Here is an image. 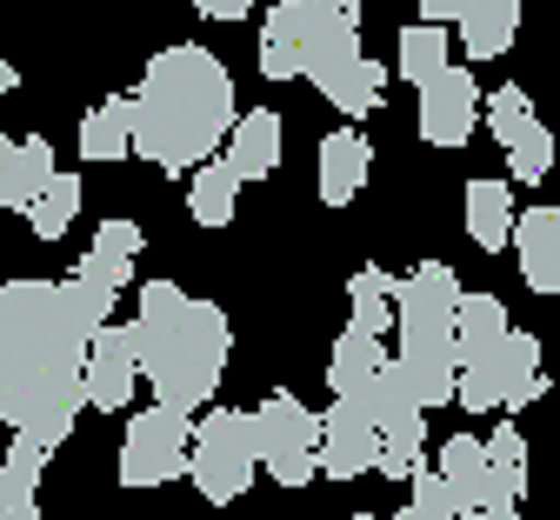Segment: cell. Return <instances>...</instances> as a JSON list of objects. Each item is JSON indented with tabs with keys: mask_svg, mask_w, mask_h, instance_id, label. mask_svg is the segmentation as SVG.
Segmentation results:
<instances>
[{
	"mask_svg": "<svg viewBox=\"0 0 560 520\" xmlns=\"http://www.w3.org/2000/svg\"><path fill=\"white\" fill-rule=\"evenodd\" d=\"M74 213H81V181L74 174H54V187L27 207V228H34V241H60Z\"/></svg>",
	"mask_w": 560,
	"mask_h": 520,
	"instance_id": "obj_30",
	"label": "cell"
},
{
	"mask_svg": "<svg viewBox=\"0 0 560 520\" xmlns=\"http://www.w3.org/2000/svg\"><path fill=\"white\" fill-rule=\"evenodd\" d=\"M368 174H374L368 134H361V127H334V134L320 140V200H327V207H347V200L368 187Z\"/></svg>",
	"mask_w": 560,
	"mask_h": 520,
	"instance_id": "obj_14",
	"label": "cell"
},
{
	"mask_svg": "<svg viewBox=\"0 0 560 520\" xmlns=\"http://www.w3.org/2000/svg\"><path fill=\"white\" fill-rule=\"evenodd\" d=\"M501 388H508V401L501 407H527V401H540L547 394V374H540V340L534 334H508V354H501Z\"/></svg>",
	"mask_w": 560,
	"mask_h": 520,
	"instance_id": "obj_27",
	"label": "cell"
},
{
	"mask_svg": "<svg viewBox=\"0 0 560 520\" xmlns=\"http://www.w3.org/2000/svg\"><path fill=\"white\" fill-rule=\"evenodd\" d=\"M514 261L534 293H560V207H527L514 220Z\"/></svg>",
	"mask_w": 560,
	"mask_h": 520,
	"instance_id": "obj_13",
	"label": "cell"
},
{
	"mask_svg": "<svg viewBox=\"0 0 560 520\" xmlns=\"http://www.w3.org/2000/svg\"><path fill=\"white\" fill-rule=\"evenodd\" d=\"M54 448H40L34 434H14L8 467H0V520H40V467Z\"/></svg>",
	"mask_w": 560,
	"mask_h": 520,
	"instance_id": "obj_17",
	"label": "cell"
},
{
	"mask_svg": "<svg viewBox=\"0 0 560 520\" xmlns=\"http://www.w3.org/2000/svg\"><path fill=\"white\" fill-rule=\"evenodd\" d=\"M394 334H400V367L420 394V407L460 401V280L447 261H420L394 287Z\"/></svg>",
	"mask_w": 560,
	"mask_h": 520,
	"instance_id": "obj_4",
	"label": "cell"
},
{
	"mask_svg": "<svg viewBox=\"0 0 560 520\" xmlns=\"http://www.w3.org/2000/svg\"><path fill=\"white\" fill-rule=\"evenodd\" d=\"M260 434H254V414H234V407H214L194 420V454H187V474L200 487V500H241L260 474Z\"/></svg>",
	"mask_w": 560,
	"mask_h": 520,
	"instance_id": "obj_5",
	"label": "cell"
},
{
	"mask_svg": "<svg viewBox=\"0 0 560 520\" xmlns=\"http://www.w3.org/2000/svg\"><path fill=\"white\" fill-rule=\"evenodd\" d=\"M254 434H260V461L280 487H307L314 474H327L320 467V420L294 394H267L254 407Z\"/></svg>",
	"mask_w": 560,
	"mask_h": 520,
	"instance_id": "obj_8",
	"label": "cell"
},
{
	"mask_svg": "<svg viewBox=\"0 0 560 520\" xmlns=\"http://www.w3.org/2000/svg\"><path fill=\"white\" fill-rule=\"evenodd\" d=\"M361 60V0H307V81L334 101Z\"/></svg>",
	"mask_w": 560,
	"mask_h": 520,
	"instance_id": "obj_9",
	"label": "cell"
},
{
	"mask_svg": "<svg viewBox=\"0 0 560 520\" xmlns=\"http://www.w3.org/2000/svg\"><path fill=\"white\" fill-rule=\"evenodd\" d=\"M514 187L508 181H467V234L474 247H514Z\"/></svg>",
	"mask_w": 560,
	"mask_h": 520,
	"instance_id": "obj_21",
	"label": "cell"
},
{
	"mask_svg": "<svg viewBox=\"0 0 560 520\" xmlns=\"http://www.w3.org/2000/svg\"><path fill=\"white\" fill-rule=\"evenodd\" d=\"M381 367H387L381 334H368V327L347 321V334L334 340V360H327V388H334V394H361V388L381 374Z\"/></svg>",
	"mask_w": 560,
	"mask_h": 520,
	"instance_id": "obj_22",
	"label": "cell"
},
{
	"mask_svg": "<svg viewBox=\"0 0 560 520\" xmlns=\"http://www.w3.org/2000/svg\"><path fill=\"white\" fill-rule=\"evenodd\" d=\"M194 454V414L187 407H140L127 420V448H120V487H167L174 474H187Z\"/></svg>",
	"mask_w": 560,
	"mask_h": 520,
	"instance_id": "obj_7",
	"label": "cell"
},
{
	"mask_svg": "<svg viewBox=\"0 0 560 520\" xmlns=\"http://www.w3.org/2000/svg\"><path fill=\"white\" fill-rule=\"evenodd\" d=\"M441 474H447L460 513H474V507L487 500V440H474V434H447V440H441Z\"/></svg>",
	"mask_w": 560,
	"mask_h": 520,
	"instance_id": "obj_26",
	"label": "cell"
},
{
	"mask_svg": "<svg viewBox=\"0 0 560 520\" xmlns=\"http://www.w3.org/2000/svg\"><path fill=\"white\" fill-rule=\"evenodd\" d=\"M101 321L81 308L74 280H8L0 287V420L60 448L88 407V354Z\"/></svg>",
	"mask_w": 560,
	"mask_h": 520,
	"instance_id": "obj_1",
	"label": "cell"
},
{
	"mask_svg": "<svg viewBox=\"0 0 560 520\" xmlns=\"http://www.w3.org/2000/svg\"><path fill=\"white\" fill-rule=\"evenodd\" d=\"M81 154L88 161L133 154V94H107L101 107H88V120H81Z\"/></svg>",
	"mask_w": 560,
	"mask_h": 520,
	"instance_id": "obj_24",
	"label": "cell"
},
{
	"mask_svg": "<svg viewBox=\"0 0 560 520\" xmlns=\"http://www.w3.org/2000/svg\"><path fill=\"white\" fill-rule=\"evenodd\" d=\"M133 340H140V374H148L154 401L167 407H207L228 374L234 327L214 301H194L174 280H148L133 308Z\"/></svg>",
	"mask_w": 560,
	"mask_h": 520,
	"instance_id": "obj_3",
	"label": "cell"
},
{
	"mask_svg": "<svg viewBox=\"0 0 560 520\" xmlns=\"http://www.w3.org/2000/svg\"><path fill=\"white\" fill-rule=\"evenodd\" d=\"M454 27H460L467 60H494V54H508L514 34H521V0H467Z\"/></svg>",
	"mask_w": 560,
	"mask_h": 520,
	"instance_id": "obj_19",
	"label": "cell"
},
{
	"mask_svg": "<svg viewBox=\"0 0 560 520\" xmlns=\"http://www.w3.org/2000/svg\"><path fill=\"white\" fill-rule=\"evenodd\" d=\"M133 381H148L140 374V340H133V321H107L94 334V354H88V407H107L120 414L133 401Z\"/></svg>",
	"mask_w": 560,
	"mask_h": 520,
	"instance_id": "obj_12",
	"label": "cell"
},
{
	"mask_svg": "<svg viewBox=\"0 0 560 520\" xmlns=\"http://www.w3.org/2000/svg\"><path fill=\"white\" fill-rule=\"evenodd\" d=\"M194 8H200L207 21H247V14H254V0H194Z\"/></svg>",
	"mask_w": 560,
	"mask_h": 520,
	"instance_id": "obj_34",
	"label": "cell"
},
{
	"mask_svg": "<svg viewBox=\"0 0 560 520\" xmlns=\"http://www.w3.org/2000/svg\"><path fill=\"white\" fill-rule=\"evenodd\" d=\"M508 167H514V181H547V167H553V134L540 127V120H527L514 140H508Z\"/></svg>",
	"mask_w": 560,
	"mask_h": 520,
	"instance_id": "obj_31",
	"label": "cell"
},
{
	"mask_svg": "<svg viewBox=\"0 0 560 520\" xmlns=\"http://www.w3.org/2000/svg\"><path fill=\"white\" fill-rule=\"evenodd\" d=\"M54 187V147L47 140H8V147H0V207H34L40 194Z\"/></svg>",
	"mask_w": 560,
	"mask_h": 520,
	"instance_id": "obj_16",
	"label": "cell"
},
{
	"mask_svg": "<svg viewBox=\"0 0 560 520\" xmlns=\"http://www.w3.org/2000/svg\"><path fill=\"white\" fill-rule=\"evenodd\" d=\"M394 274L387 267H361L354 280H347V301H354V327H368V334H381L387 340V321H394Z\"/></svg>",
	"mask_w": 560,
	"mask_h": 520,
	"instance_id": "obj_28",
	"label": "cell"
},
{
	"mask_svg": "<svg viewBox=\"0 0 560 520\" xmlns=\"http://www.w3.org/2000/svg\"><path fill=\"white\" fill-rule=\"evenodd\" d=\"M221 154H228V167H234L241 181H267V174L280 167V114H267V107L241 114Z\"/></svg>",
	"mask_w": 560,
	"mask_h": 520,
	"instance_id": "obj_18",
	"label": "cell"
},
{
	"mask_svg": "<svg viewBox=\"0 0 560 520\" xmlns=\"http://www.w3.org/2000/svg\"><path fill=\"white\" fill-rule=\"evenodd\" d=\"M508 301L501 293H460V407L494 414L508 401L501 388V354H508Z\"/></svg>",
	"mask_w": 560,
	"mask_h": 520,
	"instance_id": "obj_6",
	"label": "cell"
},
{
	"mask_svg": "<svg viewBox=\"0 0 560 520\" xmlns=\"http://www.w3.org/2000/svg\"><path fill=\"white\" fill-rule=\"evenodd\" d=\"M534 120V107H527V88H494V101H487V127H494V140L508 147L521 127Z\"/></svg>",
	"mask_w": 560,
	"mask_h": 520,
	"instance_id": "obj_33",
	"label": "cell"
},
{
	"mask_svg": "<svg viewBox=\"0 0 560 520\" xmlns=\"http://www.w3.org/2000/svg\"><path fill=\"white\" fill-rule=\"evenodd\" d=\"M394 520H460V513H428V507H413V500H407V507H400Z\"/></svg>",
	"mask_w": 560,
	"mask_h": 520,
	"instance_id": "obj_37",
	"label": "cell"
},
{
	"mask_svg": "<svg viewBox=\"0 0 560 520\" xmlns=\"http://www.w3.org/2000/svg\"><path fill=\"white\" fill-rule=\"evenodd\" d=\"M241 174L228 167V154H214L207 167H194V187H187V213L200 220V228H228L234 207H241Z\"/></svg>",
	"mask_w": 560,
	"mask_h": 520,
	"instance_id": "obj_23",
	"label": "cell"
},
{
	"mask_svg": "<svg viewBox=\"0 0 560 520\" xmlns=\"http://www.w3.org/2000/svg\"><path fill=\"white\" fill-rule=\"evenodd\" d=\"M361 520H381V513H361Z\"/></svg>",
	"mask_w": 560,
	"mask_h": 520,
	"instance_id": "obj_38",
	"label": "cell"
},
{
	"mask_svg": "<svg viewBox=\"0 0 560 520\" xmlns=\"http://www.w3.org/2000/svg\"><path fill=\"white\" fill-rule=\"evenodd\" d=\"M521 494H527V434L514 420H501L494 440H487V500L521 507Z\"/></svg>",
	"mask_w": 560,
	"mask_h": 520,
	"instance_id": "obj_25",
	"label": "cell"
},
{
	"mask_svg": "<svg viewBox=\"0 0 560 520\" xmlns=\"http://www.w3.org/2000/svg\"><path fill=\"white\" fill-rule=\"evenodd\" d=\"M320 467L334 481H354V474H374L381 467V420L361 401L334 394V407L320 414Z\"/></svg>",
	"mask_w": 560,
	"mask_h": 520,
	"instance_id": "obj_10",
	"label": "cell"
},
{
	"mask_svg": "<svg viewBox=\"0 0 560 520\" xmlns=\"http://www.w3.org/2000/svg\"><path fill=\"white\" fill-rule=\"evenodd\" d=\"M234 120V73L194 41L161 47L133 94V154L167 174H194L228 147Z\"/></svg>",
	"mask_w": 560,
	"mask_h": 520,
	"instance_id": "obj_2",
	"label": "cell"
},
{
	"mask_svg": "<svg viewBox=\"0 0 560 520\" xmlns=\"http://www.w3.org/2000/svg\"><path fill=\"white\" fill-rule=\"evenodd\" d=\"M260 73L267 81H294L307 73V0H280L260 21Z\"/></svg>",
	"mask_w": 560,
	"mask_h": 520,
	"instance_id": "obj_15",
	"label": "cell"
},
{
	"mask_svg": "<svg viewBox=\"0 0 560 520\" xmlns=\"http://www.w3.org/2000/svg\"><path fill=\"white\" fill-rule=\"evenodd\" d=\"M460 8H467V0H420V21H441V27H454V21H460Z\"/></svg>",
	"mask_w": 560,
	"mask_h": 520,
	"instance_id": "obj_35",
	"label": "cell"
},
{
	"mask_svg": "<svg viewBox=\"0 0 560 520\" xmlns=\"http://www.w3.org/2000/svg\"><path fill=\"white\" fill-rule=\"evenodd\" d=\"M381 88H387V67H381V60H361V67L340 81L334 107H340L347 120H361V114H374V107H381Z\"/></svg>",
	"mask_w": 560,
	"mask_h": 520,
	"instance_id": "obj_32",
	"label": "cell"
},
{
	"mask_svg": "<svg viewBox=\"0 0 560 520\" xmlns=\"http://www.w3.org/2000/svg\"><path fill=\"white\" fill-rule=\"evenodd\" d=\"M553 513H560V507H553Z\"/></svg>",
	"mask_w": 560,
	"mask_h": 520,
	"instance_id": "obj_39",
	"label": "cell"
},
{
	"mask_svg": "<svg viewBox=\"0 0 560 520\" xmlns=\"http://www.w3.org/2000/svg\"><path fill=\"white\" fill-rule=\"evenodd\" d=\"M133 254H140V220H101L94 228V247L81 254V267L74 274H88V280H101V287H127L133 280Z\"/></svg>",
	"mask_w": 560,
	"mask_h": 520,
	"instance_id": "obj_20",
	"label": "cell"
},
{
	"mask_svg": "<svg viewBox=\"0 0 560 520\" xmlns=\"http://www.w3.org/2000/svg\"><path fill=\"white\" fill-rule=\"evenodd\" d=\"M394 67H400V81H413V88H428L441 67H454V60H447V34H441V21L407 27V34H400V60H394Z\"/></svg>",
	"mask_w": 560,
	"mask_h": 520,
	"instance_id": "obj_29",
	"label": "cell"
},
{
	"mask_svg": "<svg viewBox=\"0 0 560 520\" xmlns=\"http://www.w3.org/2000/svg\"><path fill=\"white\" fill-rule=\"evenodd\" d=\"M480 120V81L467 67H441L428 88H420V140H434V147H467Z\"/></svg>",
	"mask_w": 560,
	"mask_h": 520,
	"instance_id": "obj_11",
	"label": "cell"
},
{
	"mask_svg": "<svg viewBox=\"0 0 560 520\" xmlns=\"http://www.w3.org/2000/svg\"><path fill=\"white\" fill-rule=\"evenodd\" d=\"M467 520H521V513H514V507H508V500H480V507H474V513H467Z\"/></svg>",
	"mask_w": 560,
	"mask_h": 520,
	"instance_id": "obj_36",
	"label": "cell"
}]
</instances>
